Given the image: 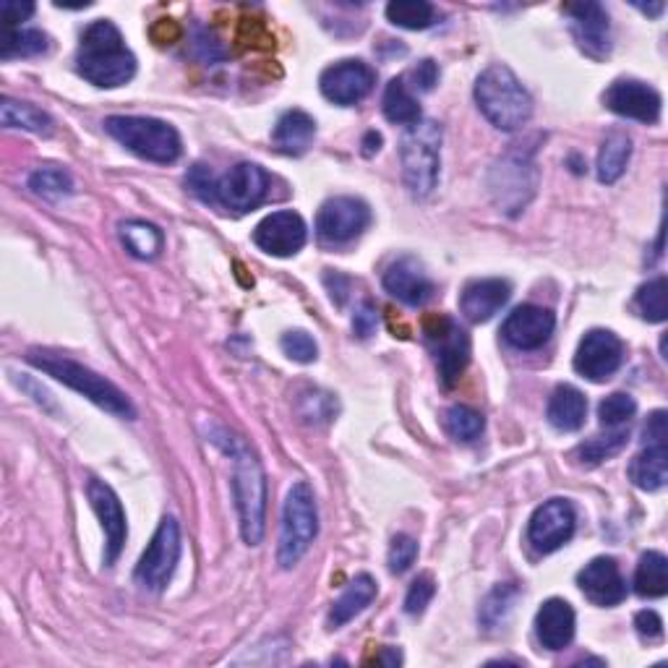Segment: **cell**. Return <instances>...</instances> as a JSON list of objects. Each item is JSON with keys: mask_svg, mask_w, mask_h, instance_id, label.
<instances>
[{"mask_svg": "<svg viewBox=\"0 0 668 668\" xmlns=\"http://www.w3.org/2000/svg\"><path fill=\"white\" fill-rule=\"evenodd\" d=\"M637 9L648 13V17H660V13H664V3H653V6H640V3H637Z\"/></svg>", "mask_w": 668, "mask_h": 668, "instance_id": "cell-52", "label": "cell"}, {"mask_svg": "<svg viewBox=\"0 0 668 668\" xmlns=\"http://www.w3.org/2000/svg\"><path fill=\"white\" fill-rule=\"evenodd\" d=\"M407 78L413 82V89L431 92L436 86V82H439V66H436L434 61H421L418 66L407 74Z\"/></svg>", "mask_w": 668, "mask_h": 668, "instance_id": "cell-46", "label": "cell"}, {"mask_svg": "<svg viewBox=\"0 0 668 668\" xmlns=\"http://www.w3.org/2000/svg\"><path fill=\"white\" fill-rule=\"evenodd\" d=\"M536 637L545 650H564L574 637V612L562 598H549L536 614Z\"/></svg>", "mask_w": 668, "mask_h": 668, "instance_id": "cell-24", "label": "cell"}, {"mask_svg": "<svg viewBox=\"0 0 668 668\" xmlns=\"http://www.w3.org/2000/svg\"><path fill=\"white\" fill-rule=\"evenodd\" d=\"M181 34H183L181 26H178V21L172 19H160L152 26V40L157 45H172V42L181 40Z\"/></svg>", "mask_w": 668, "mask_h": 668, "instance_id": "cell-50", "label": "cell"}, {"mask_svg": "<svg viewBox=\"0 0 668 668\" xmlns=\"http://www.w3.org/2000/svg\"><path fill=\"white\" fill-rule=\"evenodd\" d=\"M29 189L42 199H63L74 191V181L66 170L61 168H40L29 178Z\"/></svg>", "mask_w": 668, "mask_h": 668, "instance_id": "cell-39", "label": "cell"}, {"mask_svg": "<svg viewBox=\"0 0 668 668\" xmlns=\"http://www.w3.org/2000/svg\"><path fill=\"white\" fill-rule=\"evenodd\" d=\"M178 559H181V528H178L176 517H165L160 528L155 530L152 543L147 545L136 564L134 580L147 591L160 593L170 583Z\"/></svg>", "mask_w": 668, "mask_h": 668, "instance_id": "cell-9", "label": "cell"}, {"mask_svg": "<svg viewBox=\"0 0 668 668\" xmlns=\"http://www.w3.org/2000/svg\"><path fill=\"white\" fill-rule=\"evenodd\" d=\"M415 556H418V543H415L411 536H394V541L390 545V556H386L390 572L392 574L407 572L413 566Z\"/></svg>", "mask_w": 668, "mask_h": 668, "instance_id": "cell-44", "label": "cell"}, {"mask_svg": "<svg viewBox=\"0 0 668 668\" xmlns=\"http://www.w3.org/2000/svg\"><path fill=\"white\" fill-rule=\"evenodd\" d=\"M635 591L643 598H664L668 593V559L660 551L640 556L635 570Z\"/></svg>", "mask_w": 668, "mask_h": 668, "instance_id": "cell-31", "label": "cell"}, {"mask_svg": "<svg viewBox=\"0 0 668 668\" xmlns=\"http://www.w3.org/2000/svg\"><path fill=\"white\" fill-rule=\"evenodd\" d=\"M517 598H520V591H517L512 583H501L494 587V591L484 598V603H480V612H478L480 624H484L486 629H497L499 624H505L509 619Z\"/></svg>", "mask_w": 668, "mask_h": 668, "instance_id": "cell-34", "label": "cell"}, {"mask_svg": "<svg viewBox=\"0 0 668 668\" xmlns=\"http://www.w3.org/2000/svg\"><path fill=\"white\" fill-rule=\"evenodd\" d=\"M185 183H189L193 197H199L204 204H220V197H218L220 181H214L210 168H204V165H193L189 176H185Z\"/></svg>", "mask_w": 668, "mask_h": 668, "instance_id": "cell-43", "label": "cell"}, {"mask_svg": "<svg viewBox=\"0 0 668 668\" xmlns=\"http://www.w3.org/2000/svg\"><path fill=\"white\" fill-rule=\"evenodd\" d=\"M382 110L386 120L397 126H415L421 120V105L418 99L411 95V89H407L405 78H392V82L386 84Z\"/></svg>", "mask_w": 668, "mask_h": 668, "instance_id": "cell-30", "label": "cell"}, {"mask_svg": "<svg viewBox=\"0 0 668 668\" xmlns=\"http://www.w3.org/2000/svg\"><path fill=\"white\" fill-rule=\"evenodd\" d=\"M308 230L298 212H272L254 230V243L269 256H296L306 246Z\"/></svg>", "mask_w": 668, "mask_h": 668, "instance_id": "cell-19", "label": "cell"}, {"mask_svg": "<svg viewBox=\"0 0 668 668\" xmlns=\"http://www.w3.org/2000/svg\"><path fill=\"white\" fill-rule=\"evenodd\" d=\"M206 442L233 459V497L238 507L241 536L248 545H258L264 538V512H267V480H264L262 463L243 442V436L225 426L206 431Z\"/></svg>", "mask_w": 668, "mask_h": 668, "instance_id": "cell-1", "label": "cell"}, {"mask_svg": "<svg viewBox=\"0 0 668 668\" xmlns=\"http://www.w3.org/2000/svg\"><path fill=\"white\" fill-rule=\"evenodd\" d=\"M564 13L572 19V34L585 55L603 61L612 53V21L601 3H566Z\"/></svg>", "mask_w": 668, "mask_h": 668, "instance_id": "cell-15", "label": "cell"}, {"mask_svg": "<svg viewBox=\"0 0 668 668\" xmlns=\"http://www.w3.org/2000/svg\"><path fill=\"white\" fill-rule=\"evenodd\" d=\"M635 627L637 635L643 637V640L656 643L664 637V622H660V616L656 612H640L635 616Z\"/></svg>", "mask_w": 668, "mask_h": 668, "instance_id": "cell-47", "label": "cell"}, {"mask_svg": "<svg viewBox=\"0 0 668 668\" xmlns=\"http://www.w3.org/2000/svg\"><path fill=\"white\" fill-rule=\"evenodd\" d=\"M574 507L566 499H549L536 509L528 522V543L538 554H554L574 536Z\"/></svg>", "mask_w": 668, "mask_h": 668, "instance_id": "cell-11", "label": "cell"}, {"mask_svg": "<svg viewBox=\"0 0 668 668\" xmlns=\"http://www.w3.org/2000/svg\"><path fill=\"white\" fill-rule=\"evenodd\" d=\"M577 585L587 601L603 608L619 606L627 598V583H624L619 564L612 556H598L591 564H585V570L577 574Z\"/></svg>", "mask_w": 668, "mask_h": 668, "instance_id": "cell-21", "label": "cell"}, {"mask_svg": "<svg viewBox=\"0 0 668 668\" xmlns=\"http://www.w3.org/2000/svg\"><path fill=\"white\" fill-rule=\"evenodd\" d=\"M444 426H447L449 436H455L457 442H473L484 434V415L473 411L468 405H455L444 413Z\"/></svg>", "mask_w": 668, "mask_h": 668, "instance_id": "cell-37", "label": "cell"}, {"mask_svg": "<svg viewBox=\"0 0 668 668\" xmlns=\"http://www.w3.org/2000/svg\"><path fill=\"white\" fill-rule=\"evenodd\" d=\"M402 178L415 199H426L436 189L442 165V126L434 120H418L407 126L400 141Z\"/></svg>", "mask_w": 668, "mask_h": 668, "instance_id": "cell-6", "label": "cell"}, {"mask_svg": "<svg viewBox=\"0 0 668 668\" xmlns=\"http://www.w3.org/2000/svg\"><path fill=\"white\" fill-rule=\"evenodd\" d=\"M279 344H283V353L296 363H314L316 356H319L314 337L304 332V329H293V332L283 335Z\"/></svg>", "mask_w": 668, "mask_h": 668, "instance_id": "cell-42", "label": "cell"}, {"mask_svg": "<svg viewBox=\"0 0 668 668\" xmlns=\"http://www.w3.org/2000/svg\"><path fill=\"white\" fill-rule=\"evenodd\" d=\"M384 290L392 298H397L405 306H423L434 293V283H431L426 269L418 258L402 256L392 262L384 272Z\"/></svg>", "mask_w": 668, "mask_h": 668, "instance_id": "cell-22", "label": "cell"}, {"mask_svg": "<svg viewBox=\"0 0 668 668\" xmlns=\"http://www.w3.org/2000/svg\"><path fill=\"white\" fill-rule=\"evenodd\" d=\"M377 321H379L377 306H373V304H363V306L356 311V316H353V329H356V335L361 337V340H369V337H371L373 332H377Z\"/></svg>", "mask_w": 668, "mask_h": 668, "instance_id": "cell-48", "label": "cell"}, {"mask_svg": "<svg viewBox=\"0 0 668 668\" xmlns=\"http://www.w3.org/2000/svg\"><path fill=\"white\" fill-rule=\"evenodd\" d=\"M34 13L32 3H19V0H3L0 3V17L6 21V29H13L19 21H26Z\"/></svg>", "mask_w": 668, "mask_h": 668, "instance_id": "cell-49", "label": "cell"}, {"mask_svg": "<svg viewBox=\"0 0 668 668\" xmlns=\"http://www.w3.org/2000/svg\"><path fill=\"white\" fill-rule=\"evenodd\" d=\"M377 598V580L371 574H358V577L344 587V593L332 603V612H329V629H340L342 624L356 619L369 603Z\"/></svg>", "mask_w": 668, "mask_h": 668, "instance_id": "cell-27", "label": "cell"}, {"mask_svg": "<svg viewBox=\"0 0 668 668\" xmlns=\"http://www.w3.org/2000/svg\"><path fill=\"white\" fill-rule=\"evenodd\" d=\"M554 327L556 319L549 308L526 304L517 306L515 311L507 316L501 335H505V340L517 350H536L549 342V337L554 335Z\"/></svg>", "mask_w": 668, "mask_h": 668, "instance_id": "cell-20", "label": "cell"}, {"mask_svg": "<svg viewBox=\"0 0 668 668\" xmlns=\"http://www.w3.org/2000/svg\"><path fill=\"white\" fill-rule=\"evenodd\" d=\"M363 155L365 157H371L373 152H379V147H382V136H379L377 131H369L365 134V139H363Z\"/></svg>", "mask_w": 668, "mask_h": 668, "instance_id": "cell-51", "label": "cell"}, {"mask_svg": "<svg viewBox=\"0 0 668 668\" xmlns=\"http://www.w3.org/2000/svg\"><path fill=\"white\" fill-rule=\"evenodd\" d=\"M491 191L501 210L517 214L536 191V165L526 155H509L491 172Z\"/></svg>", "mask_w": 668, "mask_h": 668, "instance_id": "cell-13", "label": "cell"}, {"mask_svg": "<svg viewBox=\"0 0 668 668\" xmlns=\"http://www.w3.org/2000/svg\"><path fill=\"white\" fill-rule=\"evenodd\" d=\"M434 593H436V585H434V577H431V574H421V577H415L411 591H407V595H405V614L418 616L426 612V606L431 603V598H434Z\"/></svg>", "mask_w": 668, "mask_h": 668, "instance_id": "cell-45", "label": "cell"}, {"mask_svg": "<svg viewBox=\"0 0 668 668\" xmlns=\"http://www.w3.org/2000/svg\"><path fill=\"white\" fill-rule=\"evenodd\" d=\"M105 131L115 141L124 144L128 152L139 155L141 160L170 165L183 152L181 136L165 120L144 118V115H110L105 120Z\"/></svg>", "mask_w": 668, "mask_h": 668, "instance_id": "cell-5", "label": "cell"}, {"mask_svg": "<svg viewBox=\"0 0 668 668\" xmlns=\"http://www.w3.org/2000/svg\"><path fill=\"white\" fill-rule=\"evenodd\" d=\"M319 536V509H316L314 488L298 480L287 491L283 507V530H279L277 562L283 570L296 566Z\"/></svg>", "mask_w": 668, "mask_h": 668, "instance_id": "cell-7", "label": "cell"}, {"mask_svg": "<svg viewBox=\"0 0 668 668\" xmlns=\"http://www.w3.org/2000/svg\"><path fill=\"white\" fill-rule=\"evenodd\" d=\"M120 241L136 258H155L162 251V233L155 225L131 220L120 225Z\"/></svg>", "mask_w": 668, "mask_h": 668, "instance_id": "cell-33", "label": "cell"}, {"mask_svg": "<svg viewBox=\"0 0 668 668\" xmlns=\"http://www.w3.org/2000/svg\"><path fill=\"white\" fill-rule=\"evenodd\" d=\"M377 74L363 61H340L329 66L319 78L321 95L335 105H356L371 95Z\"/></svg>", "mask_w": 668, "mask_h": 668, "instance_id": "cell-17", "label": "cell"}, {"mask_svg": "<svg viewBox=\"0 0 668 668\" xmlns=\"http://www.w3.org/2000/svg\"><path fill=\"white\" fill-rule=\"evenodd\" d=\"M603 103L622 118L637 120V124H658L660 120V107L664 99L653 86L635 82V78H619L606 89Z\"/></svg>", "mask_w": 668, "mask_h": 668, "instance_id": "cell-18", "label": "cell"}, {"mask_svg": "<svg viewBox=\"0 0 668 668\" xmlns=\"http://www.w3.org/2000/svg\"><path fill=\"white\" fill-rule=\"evenodd\" d=\"M76 71L99 89H115V86L131 82L136 74V57L126 47L124 34L113 21L99 19L84 29Z\"/></svg>", "mask_w": 668, "mask_h": 668, "instance_id": "cell-2", "label": "cell"}, {"mask_svg": "<svg viewBox=\"0 0 668 668\" xmlns=\"http://www.w3.org/2000/svg\"><path fill=\"white\" fill-rule=\"evenodd\" d=\"M632 157V141L624 131H612L606 136V141L601 144L598 152V181L601 183H616L627 170V162Z\"/></svg>", "mask_w": 668, "mask_h": 668, "instance_id": "cell-29", "label": "cell"}, {"mask_svg": "<svg viewBox=\"0 0 668 668\" xmlns=\"http://www.w3.org/2000/svg\"><path fill=\"white\" fill-rule=\"evenodd\" d=\"M637 311L643 314V319L648 321H666L668 316V304H666V277L650 279L648 285H643L635 296Z\"/></svg>", "mask_w": 668, "mask_h": 668, "instance_id": "cell-40", "label": "cell"}, {"mask_svg": "<svg viewBox=\"0 0 668 668\" xmlns=\"http://www.w3.org/2000/svg\"><path fill=\"white\" fill-rule=\"evenodd\" d=\"M369 222L371 210L365 201L356 197H335L325 201L316 214V235L329 246H342V243L356 241L369 227Z\"/></svg>", "mask_w": 668, "mask_h": 668, "instance_id": "cell-10", "label": "cell"}, {"mask_svg": "<svg viewBox=\"0 0 668 668\" xmlns=\"http://www.w3.org/2000/svg\"><path fill=\"white\" fill-rule=\"evenodd\" d=\"M423 332H426L428 350L434 356L436 369H439L442 384L449 390L459 382V377L470 363V337L449 316L442 314L428 316L423 321Z\"/></svg>", "mask_w": 668, "mask_h": 668, "instance_id": "cell-8", "label": "cell"}, {"mask_svg": "<svg viewBox=\"0 0 668 668\" xmlns=\"http://www.w3.org/2000/svg\"><path fill=\"white\" fill-rule=\"evenodd\" d=\"M386 19L402 29H428L436 21V9L426 0H394L386 6Z\"/></svg>", "mask_w": 668, "mask_h": 668, "instance_id": "cell-35", "label": "cell"}, {"mask_svg": "<svg viewBox=\"0 0 668 668\" xmlns=\"http://www.w3.org/2000/svg\"><path fill=\"white\" fill-rule=\"evenodd\" d=\"M0 120L6 128H24L32 134H50L53 131V120L47 113H42L40 107L29 103H17V99H3L0 105Z\"/></svg>", "mask_w": 668, "mask_h": 668, "instance_id": "cell-32", "label": "cell"}, {"mask_svg": "<svg viewBox=\"0 0 668 668\" xmlns=\"http://www.w3.org/2000/svg\"><path fill=\"white\" fill-rule=\"evenodd\" d=\"M624 363V342L608 329H591L574 356V371L591 382H606Z\"/></svg>", "mask_w": 668, "mask_h": 668, "instance_id": "cell-12", "label": "cell"}, {"mask_svg": "<svg viewBox=\"0 0 668 668\" xmlns=\"http://www.w3.org/2000/svg\"><path fill=\"white\" fill-rule=\"evenodd\" d=\"M545 415H549L551 426L559 431H580L587 415L585 394L570 384L556 386L549 400V411H545Z\"/></svg>", "mask_w": 668, "mask_h": 668, "instance_id": "cell-28", "label": "cell"}, {"mask_svg": "<svg viewBox=\"0 0 668 668\" xmlns=\"http://www.w3.org/2000/svg\"><path fill=\"white\" fill-rule=\"evenodd\" d=\"M269 176L254 162H238L218 183L220 204L233 212H251L267 199Z\"/></svg>", "mask_w": 668, "mask_h": 668, "instance_id": "cell-14", "label": "cell"}, {"mask_svg": "<svg viewBox=\"0 0 668 668\" xmlns=\"http://www.w3.org/2000/svg\"><path fill=\"white\" fill-rule=\"evenodd\" d=\"M47 50V34L38 29H6L3 45H0V57L13 61V57H32Z\"/></svg>", "mask_w": 668, "mask_h": 668, "instance_id": "cell-36", "label": "cell"}, {"mask_svg": "<svg viewBox=\"0 0 668 668\" xmlns=\"http://www.w3.org/2000/svg\"><path fill=\"white\" fill-rule=\"evenodd\" d=\"M509 296H512V285L507 279H476L459 296V311L473 325H480V321H488L494 314H499V308L507 304Z\"/></svg>", "mask_w": 668, "mask_h": 668, "instance_id": "cell-23", "label": "cell"}, {"mask_svg": "<svg viewBox=\"0 0 668 668\" xmlns=\"http://www.w3.org/2000/svg\"><path fill=\"white\" fill-rule=\"evenodd\" d=\"M26 361L34 365V369L45 371L47 377L57 379V382H63L71 390L84 394L86 400H92L95 405L103 407V411L118 415V418H136V407L131 405V400L126 397L124 392L115 386L110 379L99 377L97 371L86 369V365L76 363L74 358L53 353V350H29Z\"/></svg>", "mask_w": 668, "mask_h": 668, "instance_id": "cell-3", "label": "cell"}, {"mask_svg": "<svg viewBox=\"0 0 668 668\" xmlns=\"http://www.w3.org/2000/svg\"><path fill=\"white\" fill-rule=\"evenodd\" d=\"M86 497H89V505L95 509V515L99 517V526L105 530V564L113 566L118 562L120 551H124L126 536H128V526H126V512L124 505H120L118 494L113 491L105 480L99 478H89L86 484Z\"/></svg>", "mask_w": 668, "mask_h": 668, "instance_id": "cell-16", "label": "cell"}, {"mask_svg": "<svg viewBox=\"0 0 668 668\" xmlns=\"http://www.w3.org/2000/svg\"><path fill=\"white\" fill-rule=\"evenodd\" d=\"M632 484L643 491H658L668 478L666 439H645V449L629 465Z\"/></svg>", "mask_w": 668, "mask_h": 668, "instance_id": "cell-25", "label": "cell"}, {"mask_svg": "<svg viewBox=\"0 0 668 668\" xmlns=\"http://www.w3.org/2000/svg\"><path fill=\"white\" fill-rule=\"evenodd\" d=\"M316 136V120L304 110H287L283 118L277 120L275 131H272V141L283 155H304L314 144Z\"/></svg>", "mask_w": 668, "mask_h": 668, "instance_id": "cell-26", "label": "cell"}, {"mask_svg": "<svg viewBox=\"0 0 668 668\" xmlns=\"http://www.w3.org/2000/svg\"><path fill=\"white\" fill-rule=\"evenodd\" d=\"M637 413V402L635 397L624 392H614L608 394L606 400L598 405V421L603 428H619L624 423H629Z\"/></svg>", "mask_w": 668, "mask_h": 668, "instance_id": "cell-41", "label": "cell"}, {"mask_svg": "<svg viewBox=\"0 0 668 668\" xmlns=\"http://www.w3.org/2000/svg\"><path fill=\"white\" fill-rule=\"evenodd\" d=\"M476 103L480 113L491 120L499 131H517L533 115V99L507 66H488L476 82Z\"/></svg>", "mask_w": 668, "mask_h": 668, "instance_id": "cell-4", "label": "cell"}, {"mask_svg": "<svg viewBox=\"0 0 668 668\" xmlns=\"http://www.w3.org/2000/svg\"><path fill=\"white\" fill-rule=\"evenodd\" d=\"M627 439H629V431H614V434L608 436H595V439L580 444L574 455L580 457V463L598 465L603 459L619 455V452L627 447Z\"/></svg>", "mask_w": 668, "mask_h": 668, "instance_id": "cell-38", "label": "cell"}]
</instances>
